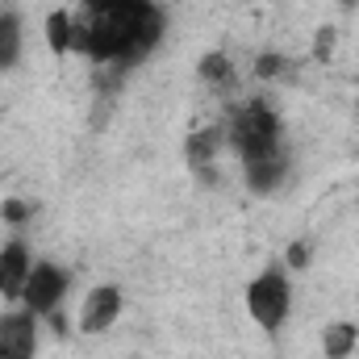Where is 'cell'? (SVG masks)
Segmentation results:
<instances>
[{
	"label": "cell",
	"mask_w": 359,
	"mask_h": 359,
	"mask_svg": "<svg viewBox=\"0 0 359 359\" xmlns=\"http://www.w3.org/2000/svg\"><path fill=\"white\" fill-rule=\"evenodd\" d=\"M29 251L21 243H4L0 247V297L4 301H21L25 280H29Z\"/></svg>",
	"instance_id": "ba28073f"
},
{
	"label": "cell",
	"mask_w": 359,
	"mask_h": 359,
	"mask_svg": "<svg viewBox=\"0 0 359 359\" xmlns=\"http://www.w3.org/2000/svg\"><path fill=\"white\" fill-rule=\"evenodd\" d=\"M163 38L155 0H84L72 13V50L96 63H138Z\"/></svg>",
	"instance_id": "6da1fadb"
},
{
	"label": "cell",
	"mask_w": 359,
	"mask_h": 359,
	"mask_svg": "<svg viewBox=\"0 0 359 359\" xmlns=\"http://www.w3.org/2000/svg\"><path fill=\"white\" fill-rule=\"evenodd\" d=\"M67 284L72 280H67V271L59 268V264H34L29 268V280H25V292H21V305L29 313H38V318H50L63 305Z\"/></svg>",
	"instance_id": "277c9868"
},
{
	"label": "cell",
	"mask_w": 359,
	"mask_h": 359,
	"mask_svg": "<svg viewBox=\"0 0 359 359\" xmlns=\"http://www.w3.org/2000/svg\"><path fill=\"white\" fill-rule=\"evenodd\" d=\"M339 4H359V0H339Z\"/></svg>",
	"instance_id": "4fadbf2b"
},
{
	"label": "cell",
	"mask_w": 359,
	"mask_h": 359,
	"mask_svg": "<svg viewBox=\"0 0 359 359\" xmlns=\"http://www.w3.org/2000/svg\"><path fill=\"white\" fill-rule=\"evenodd\" d=\"M117 318H121V288L117 284H96L84 297L80 313H76V326H80V334H104V330H113Z\"/></svg>",
	"instance_id": "8992f818"
},
{
	"label": "cell",
	"mask_w": 359,
	"mask_h": 359,
	"mask_svg": "<svg viewBox=\"0 0 359 359\" xmlns=\"http://www.w3.org/2000/svg\"><path fill=\"white\" fill-rule=\"evenodd\" d=\"M359 343V330L351 322H334V326H326V334H322V355L326 359H347L355 351Z\"/></svg>",
	"instance_id": "30bf717a"
},
{
	"label": "cell",
	"mask_w": 359,
	"mask_h": 359,
	"mask_svg": "<svg viewBox=\"0 0 359 359\" xmlns=\"http://www.w3.org/2000/svg\"><path fill=\"white\" fill-rule=\"evenodd\" d=\"M288 309H292V284L284 268H264L247 284V313L264 334H280V326L288 322Z\"/></svg>",
	"instance_id": "3957f363"
},
{
	"label": "cell",
	"mask_w": 359,
	"mask_h": 359,
	"mask_svg": "<svg viewBox=\"0 0 359 359\" xmlns=\"http://www.w3.org/2000/svg\"><path fill=\"white\" fill-rule=\"evenodd\" d=\"M46 42H50V50L55 55H67L72 50V13H50L46 17Z\"/></svg>",
	"instance_id": "7c38bea8"
},
{
	"label": "cell",
	"mask_w": 359,
	"mask_h": 359,
	"mask_svg": "<svg viewBox=\"0 0 359 359\" xmlns=\"http://www.w3.org/2000/svg\"><path fill=\"white\" fill-rule=\"evenodd\" d=\"M222 142H226V130H217V126L192 134V138H188V163H192V168H205L209 159H217Z\"/></svg>",
	"instance_id": "8fae6325"
},
{
	"label": "cell",
	"mask_w": 359,
	"mask_h": 359,
	"mask_svg": "<svg viewBox=\"0 0 359 359\" xmlns=\"http://www.w3.org/2000/svg\"><path fill=\"white\" fill-rule=\"evenodd\" d=\"M25 46V29L17 13H0V72H13Z\"/></svg>",
	"instance_id": "9c48e42d"
},
{
	"label": "cell",
	"mask_w": 359,
	"mask_h": 359,
	"mask_svg": "<svg viewBox=\"0 0 359 359\" xmlns=\"http://www.w3.org/2000/svg\"><path fill=\"white\" fill-rule=\"evenodd\" d=\"M0 359H4V347H0Z\"/></svg>",
	"instance_id": "9a60e30c"
},
{
	"label": "cell",
	"mask_w": 359,
	"mask_h": 359,
	"mask_svg": "<svg viewBox=\"0 0 359 359\" xmlns=\"http://www.w3.org/2000/svg\"><path fill=\"white\" fill-rule=\"evenodd\" d=\"M243 176L251 184V192H276V188L284 184V176H288V155H284V147L243 159Z\"/></svg>",
	"instance_id": "52a82bcc"
},
{
	"label": "cell",
	"mask_w": 359,
	"mask_h": 359,
	"mask_svg": "<svg viewBox=\"0 0 359 359\" xmlns=\"http://www.w3.org/2000/svg\"><path fill=\"white\" fill-rule=\"evenodd\" d=\"M0 347H4V359L38 355V313H29L25 305L0 313Z\"/></svg>",
	"instance_id": "5b68a950"
},
{
	"label": "cell",
	"mask_w": 359,
	"mask_h": 359,
	"mask_svg": "<svg viewBox=\"0 0 359 359\" xmlns=\"http://www.w3.org/2000/svg\"><path fill=\"white\" fill-rule=\"evenodd\" d=\"M222 130H226V142L238 151V159H251V155H264V151L284 147L280 142V117L271 113V104L259 100V96L234 104V113H230V121Z\"/></svg>",
	"instance_id": "7a4b0ae2"
},
{
	"label": "cell",
	"mask_w": 359,
	"mask_h": 359,
	"mask_svg": "<svg viewBox=\"0 0 359 359\" xmlns=\"http://www.w3.org/2000/svg\"><path fill=\"white\" fill-rule=\"evenodd\" d=\"M355 109H359V92H355Z\"/></svg>",
	"instance_id": "5bb4252c"
}]
</instances>
